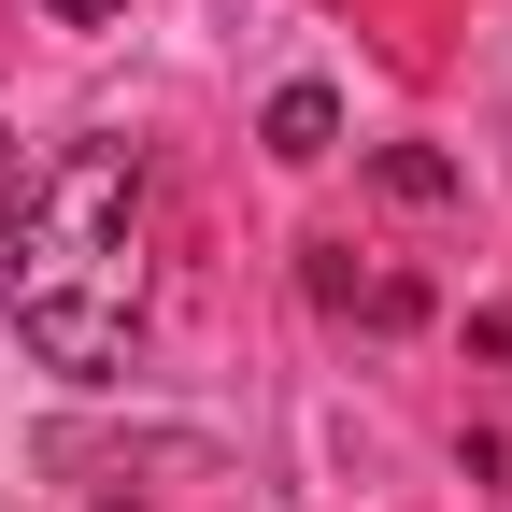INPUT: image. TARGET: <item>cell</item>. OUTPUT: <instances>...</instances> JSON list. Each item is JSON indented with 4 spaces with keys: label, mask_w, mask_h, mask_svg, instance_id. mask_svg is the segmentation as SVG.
<instances>
[{
    "label": "cell",
    "mask_w": 512,
    "mask_h": 512,
    "mask_svg": "<svg viewBox=\"0 0 512 512\" xmlns=\"http://www.w3.org/2000/svg\"><path fill=\"white\" fill-rule=\"evenodd\" d=\"M43 15H57V29H114L128 0H43Z\"/></svg>",
    "instance_id": "obj_6"
},
{
    "label": "cell",
    "mask_w": 512,
    "mask_h": 512,
    "mask_svg": "<svg viewBox=\"0 0 512 512\" xmlns=\"http://www.w3.org/2000/svg\"><path fill=\"white\" fill-rule=\"evenodd\" d=\"M313 299H328V313H370V328H413V285L399 271H356V242H313Z\"/></svg>",
    "instance_id": "obj_2"
},
{
    "label": "cell",
    "mask_w": 512,
    "mask_h": 512,
    "mask_svg": "<svg viewBox=\"0 0 512 512\" xmlns=\"http://www.w3.org/2000/svg\"><path fill=\"white\" fill-rule=\"evenodd\" d=\"M370 185H384V200H456V171H441L427 143H384V157H370Z\"/></svg>",
    "instance_id": "obj_4"
},
{
    "label": "cell",
    "mask_w": 512,
    "mask_h": 512,
    "mask_svg": "<svg viewBox=\"0 0 512 512\" xmlns=\"http://www.w3.org/2000/svg\"><path fill=\"white\" fill-rule=\"evenodd\" d=\"M15 214H29V157H15V128H0V256H15Z\"/></svg>",
    "instance_id": "obj_5"
},
{
    "label": "cell",
    "mask_w": 512,
    "mask_h": 512,
    "mask_svg": "<svg viewBox=\"0 0 512 512\" xmlns=\"http://www.w3.org/2000/svg\"><path fill=\"white\" fill-rule=\"evenodd\" d=\"M256 143H271L285 171H313V157H342V100H328V86H285L271 114H256Z\"/></svg>",
    "instance_id": "obj_3"
},
{
    "label": "cell",
    "mask_w": 512,
    "mask_h": 512,
    "mask_svg": "<svg viewBox=\"0 0 512 512\" xmlns=\"http://www.w3.org/2000/svg\"><path fill=\"white\" fill-rule=\"evenodd\" d=\"M0 271H15V342L43 370L100 384L128 356V328H143V157L128 143H72L29 185Z\"/></svg>",
    "instance_id": "obj_1"
},
{
    "label": "cell",
    "mask_w": 512,
    "mask_h": 512,
    "mask_svg": "<svg viewBox=\"0 0 512 512\" xmlns=\"http://www.w3.org/2000/svg\"><path fill=\"white\" fill-rule=\"evenodd\" d=\"M100 512H128V498H100Z\"/></svg>",
    "instance_id": "obj_7"
}]
</instances>
